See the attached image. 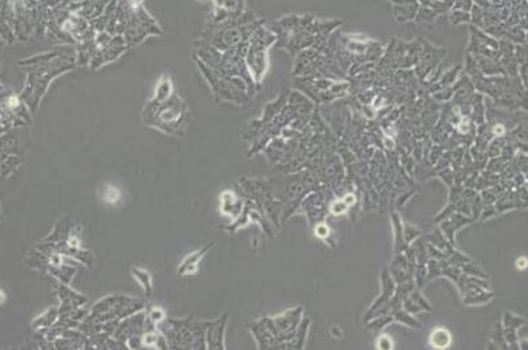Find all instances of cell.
<instances>
[{
	"instance_id": "cell-16",
	"label": "cell",
	"mask_w": 528,
	"mask_h": 350,
	"mask_svg": "<svg viewBox=\"0 0 528 350\" xmlns=\"http://www.w3.org/2000/svg\"><path fill=\"white\" fill-rule=\"evenodd\" d=\"M378 347L379 349H392L394 345H392V341L390 340V337L382 336V337L378 340Z\"/></svg>"
},
{
	"instance_id": "cell-4",
	"label": "cell",
	"mask_w": 528,
	"mask_h": 350,
	"mask_svg": "<svg viewBox=\"0 0 528 350\" xmlns=\"http://www.w3.org/2000/svg\"><path fill=\"white\" fill-rule=\"evenodd\" d=\"M229 315L224 313L222 316L209 321L205 333V342L208 350H224L225 349V329H227Z\"/></svg>"
},
{
	"instance_id": "cell-21",
	"label": "cell",
	"mask_w": 528,
	"mask_h": 350,
	"mask_svg": "<svg viewBox=\"0 0 528 350\" xmlns=\"http://www.w3.org/2000/svg\"><path fill=\"white\" fill-rule=\"evenodd\" d=\"M344 202L346 205H351V202H354V196L353 195H347L346 197H345Z\"/></svg>"
},
{
	"instance_id": "cell-7",
	"label": "cell",
	"mask_w": 528,
	"mask_h": 350,
	"mask_svg": "<svg viewBox=\"0 0 528 350\" xmlns=\"http://www.w3.org/2000/svg\"><path fill=\"white\" fill-rule=\"evenodd\" d=\"M221 211L227 214H234L238 217L242 211V204L240 198H237L232 192H224L221 196Z\"/></svg>"
},
{
	"instance_id": "cell-17",
	"label": "cell",
	"mask_w": 528,
	"mask_h": 350,
	"mask_svg": "<svg viewBox=\"0 0 528 350\" xmlns=\"http://www.w3.org/2000/svg\"><path fill=\"white\" fill-rule=\"evenodd\" d=\"M346 207L347 205L345 204L344 201H338V202L331 205V212H333L334 214H342V212L346 211Z\"/></svg>"
},
{
	"instance_id": "cell-13",
	"label": "cell",
	"mask_w": 528,
	"mask_h": 350,
	"mask_svg": "<svg viewBox=\"0 0 528 350\" xmlns=\"http://www.w3.org/2000/svg\"><path fill=\"white\" fill-rule=\"evenodd\" d=\"M105 191H107V193L104 195V200L108 201V202H116L117 197L120 196V193H119V191L115 188L114 185H107V187H105Z\"/></svg>"
},
{
	"instance_id": "cell-12",
	"label": "cell",
	"mask_w": 528,
	"mask_h": 350,
	"mask_svg": "<svg viewBox=\"0 0 528 350\" xmlns=\"http://www.w3.org/2000/svg\"><path fill=\"white\" fill-rule=\"evenodd\" d=\"M408 299L411 300L412 302H414L417 306H418L419 309H426V310H431V306L430 304L427 302V300H425V297L421 294L419 292H412L411 296L408 297Z\"/></svg>"
},
{
	"instance_id": "cell-20",
	"label": "cell",
	"mask_w": 528,
	"mask_h": 350,
	"mask_svg": "<svg viewBox=\"0 0 528 350\" xmlns=\"http://www.w3.org/2000/svg\"><path fill=\"white\" fill-rule=\"evenodd\" d=\"M330 331H331V334H333L334 337H337V338L342 337V331H341L340 327L333 326V327H331V329H330Z\"/></svg>"
},
{
	"instance_id": "cell-8",
	"label": "cell",
	"mask_w": 528,
	"mask_h": 350,
	"mask_svg": "<svg viewBox=\"0 0 528 350\" xmlns=\"http://www.w3.org/2000/svg\"><path fill=\"white\" fill-rule=\"evenodd\" d=\"M130 274L133 275V279L139 282L140 285L143 286L144 293H145L146 297H149L152 294L153 290V280L152 275L148 270L143 269V268H137V266H133L130 268Z\"/></svg>"
},
{
	"instance_id": "cell-9",
	"label": "cell",
	"mask_w": 528,
	"mask_h": 350,
	"mask_svg": "<svg viewBox=\"0 0 528 350\" xmlns=\"http://www.w3.org/2000/svg\"><path fill=\"white\" fill-rule=\"evenodd\" d=\"M430 344L437 349H444V347L450 346L451 344V334L448 330L438 327L434 329L430 336Z\"/></svg>"
},
{
	"instance_id": "cell-11",
	"label": "cell",
	"mask_w": 528,
	"mask_h": 350,
	"mask_svg": "<svg viewBox=\"0 0 528 350\" xmlns=\"http://www.w3.org/2000/svg\"><path fill=\"white\" fill-rule=\"evenodd\" d=\"M145 311H146V316H148V318H149L150 321L156 325H159L160 322L164 321V320L166 318L165 311L162 310L161 308H157V306H150V308Z\"/></svg>"
},
{
	"instance_id": "cell-15",
	"label": "cell",
	"mask_w": 528,
	"mask_h": 350,
	"mask_svg": "<svg viewBox=\"0 0 528 350\" xmlns=\"http://www.w3.org/2000/svg\"><path fill=\"white\" fill-rule=\"evenodd\" d=\"M419 232L415 228H412L411 225H406L405 227V241L406 244L410 243V241L412 240V238H415V237H418Z\"/></svg>"
},
{
	"instance_id": "cell-5",
	"label": "cell",
	"mask_w": 528,
	"mask_h": 350,
	"mask_svg": "<svg viewBox=\"0 0 528 350\" xmlns=\"http://www.w3.org/2000/svg\"><path fill=\"white\" fill-rule=\"evenodd\" d=\"M214 243L206 244L204 248L196 250V252L191 253V254H188V256L185 257V259L182 260V263L180 264V266H178V277H188V275H193L195 273H197L198 263L204 259L205 254L209 252V249H211Z\"/></svg>"
},
{
	"instance_id": "cell-2",
	"label": "cell",
	"mask_w": 528,
	"mask_h": 350,
	"mask_svg": "<svg viewBox=\"0 0 528 350\" xmlns=\"http://www.w3.org/2000/svg\"><path fill=\"white\" fill-rule=\"evenodd\" d=\"M209 321L204 320H173L165 318L157 325L164 334L169 349H201L206 350L205 333Z\"/></svg>"
},
{
	"instance_id": "cell-14",
	"label": "cell",
	"mask_w": 528,
	"mask_h": 350,
	"mask_svg": "<svg viewBox=\"0 0 528 350\" xmlns=\"http://www.w3.org/2000/svg\"><path fill=\"white\" fill-rule=\"evenodd\" d=\"M392 321V317H382L381 320H375L374 322H370L369 326L371 327V329H374V330H379V329H382L383 325H387L389 322Z\"/></svg>"
},
{
	"instance_id": "cell-22",
	"label": "cell",
	"mask_w": 528,
	"mask_h": 350,
	"mask_svg": "<svg viewBox=\"0 0 528 350\" xmlns=\"http://www.w3.org/2000/svg\"><path fill=\"white\" fill-rule=\"evenodd\" d=\"M3 220V211H2V207H0V221Z\"/></svg>"
},
{
	"instance_id": "cell-1",
	"label": "cell",
	"mask_w": 528,
	"mask_h": 350,
	"mask_svg": "<svg viewBox=\"0 0 528 350\" xmlns=\"http://www.w3.org/2000/svg\"><path fill=\"white\" fill-rule=\"evenodd\" d=\"M144 308H145V302L139 299L120 294V293L109 294L99 300L92 306L87 317L79 324L78 329L87 337H89L92 334L103 331L104 324L119 322L136 311L143 310Z\"/></svg>"
},
{
	"instance_id": "cell-19",
	"label": "cell",
	"mask_w": 528,
	"mask_h": 350,
	"mask_svg": "<svg viewBox=\"0 0 528 350\" xmlns=\"http://www.w3.org/2000/svg\"><path fill=\"white\" fill-rule=\"evenodd\" d=\"M516 266H518L519 269H525V266H527V259H525V257H520V259L516 261Z\"/></svg>"
},
{
	"instance_id": "cell-10",
	"label": "cell",
	"mask_w": 528,
	"mask_h": 350,
	"mask_svg": "<svg viewBox=\"0 0 528 350\" xmlns=\"http://www.w3.org/2000/svg\"><path fill=\"white\" fill-rule=\"evenodd\" d=\"M489 297H493V294H486V293L480 290V288L471 289L470 292H468V296L466 297V304H479V302L488 301Z\"/></svg>"
},
{
	"instance_id": "cell-18",
	"label": "cell",
	"mask_w": 528,
	"mask_h": 350,
	"mask_svg": "<svg viewBox=\"0 0 528 350\" xmlns=\"http://www.w3.org/2000/svg\"><path fill=\"white\" fill-rule=\"evenodd\" d=\"M329 232H330V230H329V228L325 224H318L317 228H315V233H317V236L322 237V238L329 236Z\"/></svg>"
},
{
	"instance_id": "cell-3",
	"label": "cell",
	"mask_w": 528,
	"mask_h": 350,
	"mask_svg": "<svg viewBox=\"0 0 528 350\" xmlns=\"http://www.w3.org/2000/svg\"><path fill=\"white\" fill-rule=\"evenodd\" d=\"M53 285H55L56 294H58L59 300H60L59 315H60V313H64V311L71 310V309L80 308V306H83V305H85L88 302L87 296L81 294V293L79 292H75L73 289L69 288L68 284H63V282L53 279Z\"/></svg>"
},
{
	"instance_id": "cell-6",
	"label": "cell",
	"mask_w": 528,
	"mask_h": 350,
	"mask_svg": "<svg viewBox=\"0 0 528 350\" xmlns=\"http://www.w3.org/2000/svg\"><path fill=\"white\" fill-rule=\"evenodd\" d=\"M59 320V308H51L47 309L44 313L36 317L35 320L31 324V327H32L35 331L44 330V329H48L52 325H55L56 321Z\"/></svg>"
}]
</instances>
